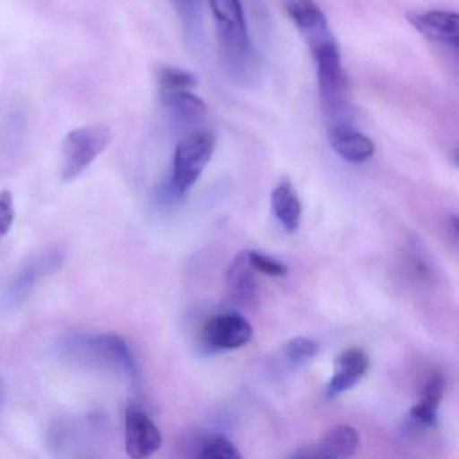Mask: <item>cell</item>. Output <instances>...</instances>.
<instances>
[{
    "mask_svg": "<svg viewBox=\"0 0 459 459\" xmlns=\"http://www.w3.org/2000/svg\"><path fill=\"white\" fill-rule=\"evenodd\" d=\"M195 456L212 459H235L241 458V454L227 437H221V435H212V437L201 440Z\"/></svg>",
    "mask_w": 459,
    "mask_h": 459,
    "instance_id": "obj_17",
    "label": "cell"
},
{
    "mask_svg": "<svg viewBox=\"0 0 459 459\" xmlns=\"http://www.w3.org/2000/svg\"><path fill=\"white\" fill-rule=\"evenodd\" d=\"M408 21L421 36L426 37L429 41L448 49H458V14L455 12L431 10V12L411 14Z\"/></svg>",
    "mask_w": 459,
    "mask_h": 459,
    "instance_id": "obj_8",
    "label": "cell"
},
{
    "mask_svg": "<svg viewBox=\"0 0 459 459\" xmlns=\"http://www.w3.org/2000/svg\"><path fill=\"white\" fill-rule=\"evenodd\" d=\"M254 329L240 314H219L208 319L203 327V340L217 351H232L247 345L252 340Z\"/></svg>",
    "mask_w": 459,
    "mask_h": 459,
    "instance_id": "obj_6",
    "label": "cell"
},
{
    "mask_svg": "<svg viewBox=\"0 0 459 459\" xmlns=\"http://www.w3.org/2000/svg\"><path fill=\"white\" fill-rule=\"evenodd\" d=\"M284 7L311 53L334 44L335 39L330 30L329 22L314 0H286Z\"/></svg>",
    "mask_w": 459,
    "mask_h": 459,
    "instance_id": "obj_5",
    "label": "cell"
},
{
    "mask_svg": "<svg viewBox=\"0 0 459 459\" xmlns=\"http://www.w3.org/2000/svg\"><path fill=\"white\" fill-rule=\"evenodd\" d=\"M359 445V435L351 426H334L327 429L316 445L299 448L294 458H349L354 455Z\"/></svg>",
    "mask_w": 459,
    "mask_h": 459,
    "instance_id": "obj_9",
    "label": "cell"
},
{
    "mask_svg": "<svg viewBox=\"0 0 459 459\" xmlns=\"http://www.w3.org/2000/svg\"><path fill=\"white\" fill-rule=\"evenodd\" d=\"M216 25L220 56L230 76L246 82L256 71V56L249 39L240 0H208Z\"/></svg>",
    "mask_w": 459,
    "mask_h": 459,
    "instance_id": "obj_1",
    "label": "cell"
},
{
    "mask_svg": "<svg viewBox=\"0 0 459 459\" xmlns=\"http://www.w3.org/2000/svg\"><path fill=\"white\" fill-rule=\"evenodd\" d=\"M187 33H195L203 21V0H171Z\"/></svg>",
    "mask_w": 459,
    "mask_h": 459,
    "instance_id": "obj_19",
    "label": "cell"
},
{
    "mask_svg": "<svg viewBox=\"0 0 459 459\" xmlns=\"http://www.w3.org/2000/svg\"><path fill=\"white\" fill-rule=\"evenodd\" d=\"M216 149V136L209 130H197L185 136L174 152L171 189L185 195L200 178Z\"/></svg>",
    "mask_w": 459,
    "mask_h": 459,
    "instance_id": "obj_2",
    "label": "cell"
},
{
    "mask_svg": "<svg viewBox=\"0 0 459 459\" xmlns=\"http://www.w3.org/2000/svg\"><path fill=\"white\" fill-rule=\"evenodd\" d=\"M332 149L346 162L362 163L375 154V143L346 123H335L327 133Z\"/></svg>",
    "mask_w": 459,
    "mask_h": 459,
    "instance_id": "obj_12",
    "label": "cell"
},
{
    "mask_svg": "<svg viewBox=\"0 0 459 459\" xmlns=\"http://www.w3.org/2000/svg\"><path fill=\"white\" fill-rule=\"evenodd\" d=\"M248 257L255 271L263 273V275L271 276V278H279V276L287 275V273H289L286 265L281 264V262L273 259V257L260 254V252H248Z\"/></svg>",
    "mask_w": 459,
    "mask_h": 459,
    "instance_id": "obj_20",
    "label": "cell"
},
{
    "mask_svg": "<svg viewBox=\"0 0 459 459\" xmlns=\"http://www.w3.org/2000/svg\"><path fill=\"white\" fill-rule=\"evenodd\" d=\"M369 367V356L364 349L351 346L341 351L334 361V375L327 385V396L334 397L353 388L367 375Z\"/></svg>",
    "mask_w": 459,
    "mask_h": 459,
    "instance_id": "obj_10",
    "label": "cell"
},
{
    "mask_svg": "<svg viewBox=\"0 0 459 459\" xmlns=\"http://www.w3.org/2000/svg\"><path fill=\"white\" fill-rule=\"evenodd\" d=\"M163 106L173 114L176 119L193 125L206 117V104L203 99L195 96L192 91H173V92H160Z\"/></svg>",
    "mask_w": 459,
    "mask_h": 459,
    "instance_id": "obj_15",
    "label": "cell"
},
{
    "mask_svg": "<svg viewBox=\"0 0 459 459\" xmlns=\"http://www.w3.org/2000/svg\"><path fill=\"white\" fill-rule=\"evenodd\" d=\"M227 287L230 299L246 307H256L259 281L256 271L249 262L248 252L238 254L227 273Z\"/></svg>",
    "mask_w": 459,
    "mask_h": 459,
    "instance_id": "obj_11",
    "label": "cell"
},
{
    "mask_svg": "<svg viewBox=\"0 0 459 459\" xmlns=\"http://www.w3.org/2000/svg\"><path fill=\"white\" fill-rule=\"evenodd\" d=\"M15 220L14 198L9 190L0 192V238L9 233Z\"/></svg>",
    "mask_w": 459,
    "mask_h": 459,
    "instance_id": "obj_21",
    "label": "cell"
},
{
    "mask_svg": "<svg viewBox=\"0 0 459 459\" xmlns=\"http://www.w3.org/2000/svg\"><path fill=\"white\" fill-rule=\"evenodd\" d=\"M126 451L134 459L149 458L162 445V434L157 424L143 411L130 405L126 410Z\"/></svg>",
    "mask_w": 459,
    "mask_h": 459,
    "instance_id": "obj_7",
    "label": "cell"
},
{
    "mask_svg": "<svg viewBox=\"0 0 459 459\" xmlns=\"http://www.w3.org/2000/svg\"><path fill=\"white\" fill-rule=\"evenodd\" d=\"M111 131L103 123L82 126L65 136L61 149V178L69 182L84 173L107 149Z\"/></svg>",
    "mask_w": 459,
    "mask_h": 459,
    "instance_id": "obj_3",
    "label": "cell"
},
{
    "mask_svg": "<svg viewBox=\"0 0 459 459\" xmlns=\"http://www.w3.org/2000/svg\"><path fill=\"white\" fill-rule=\"evenodd\" d=\"M318 353V343L307 337L292 338L283 348L284 359L292 365L307 364Z\"/></svg>",
    "mask_w": 459,
    "mask_h": 459,
    "instance_id": "obj_18",
    "label": "cell"
},
{
    "mask_svg": "<svg viewBox=\"0 0 459 459\" xmlns=\"http://www.w3.org/2000/svg\"><path fill=\"white\" fill-rule=\"evenodd\" d=\"M311 55L316 63L322 106L327 114L338 115L346 103V77L337 42L327 45Z\"/></svg>",
    "mask_w": 459,
    "mask_h": 459,
    "instance_id": "obj_4",
    "label": "cell"
},
{
    "mask_svg": "<svg viewBox=\"0 0 459 459\" xmlns=\"http://www.w3.org/2000/svg\"><path fill=\"white\" fill-rule=\"evenodd\" d=\"M273 209L284 230L294 233L299 230L302 204L289 179L281 182L273 192Z\"/></svg>",
    "mask_w": 459,
    "mask_h": 459,
    "instance_id": "obj_14",
    "label": "cell"
},
{
    "mask_svg": "<svg viewBox=\"0 0 459 459\" xmlns=\"http://www.w3.org/2000/svg\"><path fill=\"white\" fill-rule=\"evenodd\" d=\"M445 376L435 372L424 384L420 399L411 408V418L423 427H437V408L445 394Z\"/></svg>",
    "mask_w": 459,
    "mask_h": 459,
    "instance_id": "obj_13",
    "label": "cell"
},
{
    "mask_svg": "<svg viewBox=\"0 0 459 459\" xmlns=\"http://www.w3.org/2000/svg\"><path fill=\"white\" fill-rule=\"evenodd\" d=\"M158 90L160 92L173 91H192L197 87L195 74L176 66H160L157 71Z\"/></svg>",
    "mask_w": 459,
    "mask_h": 459,
    "instance_id": "obj_16",
    "label": "cell"
}]
</instances>
